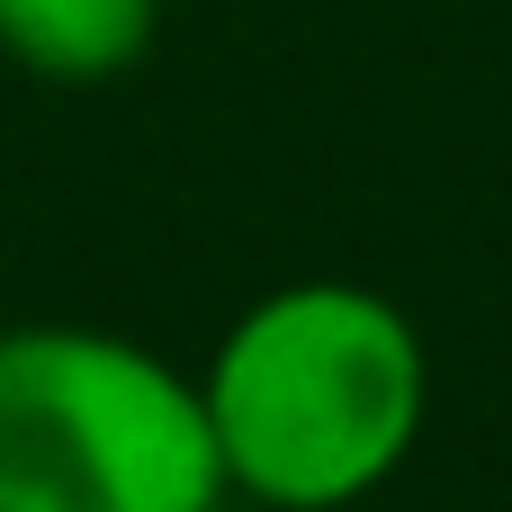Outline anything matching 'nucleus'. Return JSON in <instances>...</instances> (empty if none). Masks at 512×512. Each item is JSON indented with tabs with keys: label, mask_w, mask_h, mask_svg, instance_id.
<instances>
[{
	"label": "nucleus",
	"mask_w": 512,
	"mask_h": 512,
	"mask_svg": "<svg viewBox=\"0 0 512 512\" xmlns=\"http://www.w3.org/2000/svg\"><path fill=\"white\" fill-rule=\"evenodd\" d=\"M225 495L198 378L90 324L0 333V512H216Z\"/></svg>",
	"instance_id": "obj_2"
},
{
	"label": "nucleus",
	"mask_w": 512,
	"mask_h": 512,
	"mask_svg": "<svg viewBox=\"0 0 512 512\" xmlns=\"http://www.w3.org/2000/svg\"><path fill=\"white\" fill-rule=\"evenodd\" d=\"M198 396L234 495L270 512H342L414 459L432 414V351L396 297L297 279L243 306Z\"/></svg>",
	"instance_id": "obj_1"
},
{
	"label": "nucleus",
	"mask_w": 512,
	"mask_h": 512,
	"mask_svg": "<svg viewBox=\"0 0 512 512\" xmlns=\"http://www.w3.org/2000/svg\"><path fill=\"white\" fill-rule=\"evenodd\" d=\"M162 27V0H0V45L45 81H108Z\"/></svg>",
	"instance_id": "obj_3"
}]
</instances>
